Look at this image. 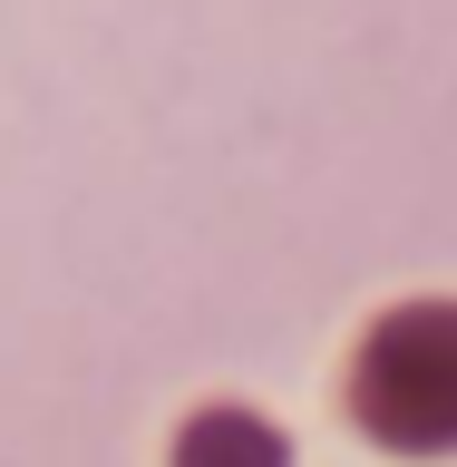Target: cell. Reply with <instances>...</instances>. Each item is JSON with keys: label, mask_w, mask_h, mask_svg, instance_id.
Listing matches in <instances>:
<instances>
[{"label": "cell", "mask_w": 457, "mask_h": 467, "mask_svg": "<svg viewBox=\"0 0 457 467\" xmlns=\"http://www.w3.org/2000/svg\"><path fill=\"white\" fill-rule=\"evenodd\" d=\"M185 467H283V448H273V429L214 409L204 429H185Z\"/></svg>", "instance_id": "7a4b0ae2"}, {"label": "cell", "mask_w": 457, "mask_h": 467, "mask_svg": "<svg viewBox=\"0 0 457 467\" xmlns=\"http://www.w3.org/2000/svg\"><path fill=\"white\" fill-rule=\"evenodd\" d=\"M360 419L389 448H457V312L419 302V312L379 321L360 350Z\"/></svg>", "instance_id": "6da1fadb"}]
</instances>
